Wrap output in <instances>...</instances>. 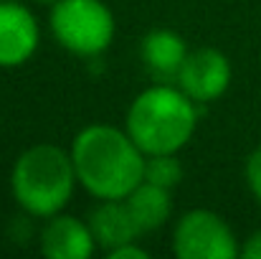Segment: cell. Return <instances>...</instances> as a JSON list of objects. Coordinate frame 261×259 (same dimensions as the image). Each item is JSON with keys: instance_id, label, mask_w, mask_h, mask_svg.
Listing matches in <instances>:
<instances>
[{"instance_id": "ba28073f", "label": "cell", "mask_w": 261, "mask_h": 259, "mask_svg": "<svg viewBox=\"0 0 261 259\" xmlns=\"http://www.w3.org/2000/svg\"><path fill=\"white\" fill-rule=\"evenodd\" d=\"M94 247L96 239L91 234V226L76 216L56 214L41 237V249L51 259H87L94 254Z\"/></svg>"}, {"instance_id": "52a82bcc", "label": "cell", "mask_w": 261, "mask_h": 259, "mask_svg": "<svg viewBox=\"0 0 261 259\" xmlns=\"http://www.w3.org/2000/svg\"><path fill=\"white\" fill-rule=\"evenodd\" d=\"M38 46V23L33 13L10 0H0V66L25 64Z\"/></svg>"}, {"instance_id": "7c38bea8", "label": "cell", "mask_w": 261, "mask_h": 259, "mask_svg": "<svg viewBox=\"0 0 261 259\" xmlns=\"http://www.w3.org/2000/svg\"><path fill=\"white\" fill-rule=\"evenodd\" d=\"M182 178V166L175 158V153H163V155H150L145 160V180L155 183L160 188H175Z\"/></svg>"}, {"instance_id": "6da1fadb", "label": "cell", "mask_w": 261, "mask_h": 259, "mask_svg": "<svg viewBox=\"0 0 261 259\" xmlns=\"http://www.w3.org/2000/svg\"><path fill=\"white\" fill-rule=\"evenodd\" d=\"M71 160L79 183L101 201L127 198L145 180V153L129 132L109 125L84 127L74 137Z\"/></svg>"}, {"instance_id": "277c9868", "label": "cell", "mask_w": 261, "mask_h": 259, "mask_svg": "<svg viewBox=\"0 0 261 259\" xmlns=\"http://www.w3.org/2000/svg\"><path fill=\"white\" fill-rule=\"evenodd\" d=\"M51 31L64 49L94 59L114 38V15L101 0H56Z\"/></svg>"}, {"instance_id": "7a4b0ae2", "label": "cell", "mask_w": 261, "mask_h": 259, "mask_svg": "<svg viewBox=\"0 0 261 259\" xmlns=\"http://www.w3.org/2000/svg\"><path fill=\"white\" fill-rule=\"evenodd\" d=\"M195 122V99L163 84L137 94L127 112V132L145 155L177 153L193 137Z\"/></svg>"}, {"instance_id": "5bb4252c", "label": "cell", "mask_w": 261, "mask_h": 259, "mask_svg": "<svg viewBox=\"0 0 261 259\" xmlns=\"http://www.w3.org/2000/svg\"><path fill=\"white\" fill-rule=\"evenodd\" d=\"M109 257L112 259H147V252L140 249V247H135V244L129 242V244H122V247L112 249Z\"/></svg>"}, {"instance_id": "5b68a950", "label": "cell", "mask_w": 261, "mask_h": 259, "mask_svg": "<svg viewBox=\"0 0 261 259\" xmlns=\"http://www.w3.org/2000/svg\"><path fill=\"white\" fill-rule=\"evenodd\" d=\"M173 247L180 259H233L241 254L228 224L205 208L188 211L177 221Z\"/></svg>"}, {"instance_id": "8fae6325", "label": "cell", "mask_w": 261, "mask_h": 259, "mask_svg": "<svg viewBox=\"0 0 261 259\" xmlns=\"http://www.w3.org/2000/svg\"><path fill=\"white\" fill-rule=\"evenodd\" d=\"M124 201H127V206H129V211H132V216H135L142 234L160 229L168 221L170 208H173L170 191L160 188L155 183H147V180H142Z\"/></svg>"}, {"instance_id": "9c48e42d", "label": "cell", "mask_w": 261, "mask_h": 259, "mask_svg": "<svg viewBox=\"0 0 261 259\" xmlns=\"http://www.w3.org/2000/svg\"><path fill=\"white\" fill-rule=\"evenodd\" d=\"M89 226L96 239V247H101L107 252H112L122 244H129V242H135L137 234H142L127 201H122V198H109L99 208H94Z\"/></svg>"}, {"instance_id": "4fadbf2b", "label": "cell", "mask_w": 261, "mask_h": 259, "mask_svg": "<svg viewBox=\"0 0 261 259\" xmlns=\"http://www.w3.org/2000/svg\"><path fill=\"white\" fill-rule=\"evenodd\" d=\"M246 180H249V188L254 191V196L261 201V148H256V150L249 155V163H246Z\"/></svg>"}, {"instance_id": "30bf717a", "label": "cell", "mask_w": 261, "mask_h": 259, "mask_svg": "<svg viewBox=\"0 0 261 259\" xmlns=\"http://www.w3.org/2000/svg\"><path fill=\"white\" fill-rule=\"evenodd\" d=\"M140 54H142L145 66L158 79H170V77L177 79L180 66H182V61L188 56V49H185V41L175 31L158 28V31H150L142 38Z\"/></svg>"}, {"instance_id": "2e32d148", "label": "cell", "mask_w": 261, "mask_h": 259, "mask_svg": "<svg viewBox=\"0 0 261 259\" xmlns=\"http://www.w3.org/2000/svg\"><path fill=\"white\" fill-rule=\"evenodd\" d=\"M41 3H46V0H41Z\"/></svg>"}, {"instance_id": "3957f363", "label": "cell", "mask_w": 261, "mask_h": 259, "mask_svg": "<svg viewBox=\"0 0 261 259\" xmlns=\"http://www.w3.org/2000/svg\"><path fill=\"white\" fill-rule=\"evenodd\" d=\"M76 168L71 155L56 145L25 150L13 168V196L31 216H56L71 198Z\"/></svg>"}, {"instance_id": "9a60e30c", "label": "cell", "mask_w": 261, "mask_h": 259, "mask_svg": "<svg viewBox=\"0 0 261 259\" xmlns=\"http://www.w3.org/2000/svg\"><path fill=\"white\" fill-rule=\"evenodd\" d=\"M241 254L246 259H261V231H256L241 249Z\"/></svg>"}, {"instance_id": "8992f818", "label": "cell", "mask_w": 261, "mask_h": 259, "mask_svg": "<svg viewBox=\"0 0 261 259\" xmlns=\"http://www.w3.org/2000/svg\"><path fill=\"white\" fill-rule=\"evenodd\" d=\"M177 84L195 102H213L231 84V64L218 49L190 51L180 66Z\"/></svg>"}]
</instances>
